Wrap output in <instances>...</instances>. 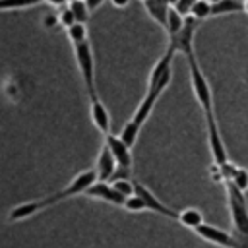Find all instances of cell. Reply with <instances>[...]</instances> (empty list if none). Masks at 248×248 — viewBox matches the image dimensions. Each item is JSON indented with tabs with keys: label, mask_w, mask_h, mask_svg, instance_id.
<instances>
[{
	"label": "cell",
	"mask_w": 248,
	"mask_h": 248,
	"mask_svg": "<svg viewBox=\"0 0 248 248\" xmlns=\"http://www.w3.org/2000/svg\"><path fill=\"white\" fill-rule=\"evenodd\" d=\"M225 182H227V198H229V207H231L236 234L248 242V205L244 200V192L238 190L231 180H225Z\"/></svg>",
	"instance_id": "cell-4"
},
{
	"label": "cell",
	"mask_w": 248,
	"mask_h": 248,
	"mask_svg": "<svg viewBox=\"0 0 248 248\" xmlns=\"http://www.w3.org/2000/svg\"><path fill=\"white\" fill-rule=\"evenodd\" d=\"M238 190H246L248 188V170L246 169H238V167H234V170H232V174H231V178H229Z\"/></svg>",
	"instance_id": "cell-19"
},
{
	"label": "cell",
	"mask_w": 248,
	"mask_h": 248,
	"mask_svg": "<svg viewBox=\"0 0 248 248\" xmlns=\"http://www.w3.org/2000/svg\"><path fill=\"white\" fill-rule=\"evenodd\" d=\"M124 207L128 209V211H143V209H147L145 207V203H143V200L140 198V196H130L126 202H124Z\"/></svg>",
	"instance_id": "cell-22"
},
{
	"label": "cell",
	"mask_w": 248,
	"mask_h": 248,
	"mask_svg": "<svg viewBox=\"0 0 248 248\" xmlns=\"http://www.w3.org/2000/svg\"><path fill=\"white\" fill-rule=\"evenodd\" d=\"M209 2H211V4H213V2H219V0H209Z\"/></svg>",
	"instance_id": "cell-27"
},
{
	"label": "cell",
	"mask_w": 248,
	"mask_h": 248,
	"mask_svg": "<svg viewBox=\"0 0 248 248\" xmlns=\"http://www.w3.org/2000/svg\"><path fill=\"white\" fill-rule=\"evenodd\" d=\"M141 2H145V0H141Z\"/></svg>",
	"instance_id": "cell-29"
},
{
	"label": "cell",
	"mask_w": 248,
	"mask_h": 248,
	"mask_svg": "<svg viewBox=\"0 0 248 248\" xmlns=\"http://www.w3.org/2000/svg\"><path fill=\"white\" fill-rule=\"evenodd\" d=\"M178 221L184 225V227H188V229H198L202 223H203V215L198 211V209H194V207H188V209H184V211H180V217H178Z\"/></svg>",
	"instance_id": "cell-14"
},
{
	"label": "cell",
	"mask_w": 248,
	"mask_h": 248,
	"mask_svg": "<svg viewBox=\"0 0 248 248\" xmlns=\"http://www.w3.org/2000/svg\"><path fill=\"white\" fill-rule=\"evenodd\" d=\"M238 12H244L242 0H219V2H213L211 4V17L238 14Z\"/></svg>",
	"instance_id": "cell-13"
},
{
	"label": "cell",
	"mask_w": 248,
	"mask_h": 248,
	"mask_svg": "<svg viewBox=\"0 0 248 248\" xmlns=\"http://www.w3.org/2000/svg\"><path fill=\"white\" fill-rule=\"evenodd\" d=\"M194 4H196V0H176L172 6H174V10H176L180 16L188 17L190 12H192V8H194Z\"/></svg>",
	"instance_id": "cell-23"
},
{
	"label": "cell",
	"mask_w": 248,
	"mask_h": 248,
	"mask_svg": "<svg viewBox=\"0 0 248 248\" xmlns=\"http://www.w3.org/2000/svg\"><path fill=\"white\" fill-rule=\"evenodd\" d=\"M68 0H0V12L8 10H21V8H31L37 4H50V6H66Z\"/></svg>",
	"instance_id": "cell-12"
},
{
	"label": "cell",
	"mask_w": 248,
	"mask_h": 248,
	"mask_svg": "<svg viewBox=\"0 0 248 248\" xmlns=\"http://www.w3.org/2000/svg\"><path fill=\"white\" fill-rule=\"evenodd\" d=\"M196 25H198V19L188 16L186 21H184V27L176 35L169 37V46L172 50H176V52H182V54L194 50V31H196Z\"/></svg>",
	"instance_id": "cell-7"
},
{
	"label": "cell",
	"mask_w": 248,
	"mask_h": 248,
	"mask_svg": "<svg viewBox=\"0 0 248 248\" xmlns=\"http://www.w3.org/2000/svg\"><path fill=\"white\" fill-rule=\"evenodd\" d=\"M74 54H76V62H78V68L81 72L83 85H85V91L89 95V101L99 99L97 85H95V62H93V52H91L89 41L76 43L74 45Z\"/></svg>",
	"instance_id": "cell-3"
},
{
	"label": "cell",
	"mask_w": 248,
	"mask_h": 248,
	"mask_svg": "<svg viewBox=\"0 0 248 248\" xmlns=\"http://www.w3.org/2000/svg\"><path fill=\"white\" fill-rule=\"evenodd\" d=\"M66 31H68V39L72 41V45L87 41V27H85V23H74Z\"/></svg>",
	"instance_id": "cell-18"
},
{
	"label": "cell",
	"mask_w": 248,
	"mask_h": 248,
	"mask_svg": "<svg viewBox=\"0 0 248 248\" xmlns=\"http://www.w3.org/2000/svg\"><path fill=\"white\" fill-rule=\"evenodd\" d=\"M110 2H112L114 8H126L130 4V0H110Z\"/></svg>",
	"instance_id": "cell-25"
},
{
	"label": "cell",
	"mask_w": 248,
	"mask_h": 248,
	"mask_svg": "<svg viewBox=\"0 0 248 248\" xmlns=\"http://www.w3.org/2000/svg\"><path fill=\"white\" fill-rule=\"evenodd\" d=\"M242 4H244V12L248 14V0H242Z\"/></svg>",
	"instance_id": "cell-26"
},
{
	"label": "cell",
	"mask_w": 248,
	"mask_h": 248,
	"mask_svg": "<svg viewBox=\"0 0 248 248\" xmlns=\"http://www.w3.org/2000/svg\"><path fill=\"white\" fill-rule=\"evenodd\" d=\"M169 2H170V4H174V2H176V0H169Z\"/></svg>",
	"instance_id": "cell-28"
},
{
	"label": "cell",
	"mask_w": 248,
	"mask_h": 248,
	"mask_svg": "<svg viewBox=\"0 0 248 248\" xmlns=\"http://www.w3.org/2000/svg\"><path fill=\"white\" fill-rule=\"evenodd\" d=\"M91 120L101 134H105V136L110 134V116H108L105 105L101 103V99L91 101Z\"/></svg>",
	"instance_id": "cell-11"
},
{
	"label": "cell",
	"mask_w": 248,
	"mask_h": 248,
	"mask_svg": "<svg viewBox=\"0 0 248 248\" xmlns=\"http://www.w3.org/2000/svg\"><path fill=\"white\" fill-rule=\"evenodd\" d=\"M190 16L194 19H198V21L200 19H205V17H211V2L209 0H196Z\"/></svg>",
	"instance_id": "cell-17"
},
{
	"label": "cell",
	"mask_w": 248,
	"mask_h": 248,
	"mask_svg": "<svg viewBox=\"0 0 248 248\" xmlns=\"http://www.w3.org/2000/svg\"><path fill=\"white\" fill-rule=\"evenodd\" d=\"M112 186H114L124 198L134 196V182L128 180V178H116V180H112Z\"/></svg>",
	"instance_id": "cell-20"
},
{
	"label": "cell",
	"mask_w": 248,
	"mask_h": 248,
	"mask_svg": "<svg viewBox=\"0 0 248 248\" xmlns=\"http://www.w3.org/2000/svg\"><path fill=\"white\" fill-rule=\"evenodd\" d=\"M132 182H134V194L143 200V203H145L147 209H151V211H155V213H161V215H165V217H170V219H176V221H178V217H180L178 211H174V209H170L169 205H165V203H163L151 190H147V186H143L141 182H138V180H132Z\"/></svg>",
	"instance_id": "cell-6"
},
{
	"label": "cell",
	"mask_w": 248,
	"mask_h": 248,
	"mask_svg": "<svg viewBox=\"0 0 248 248\" xmlns=\"http://www.w3.org/2000/svg\"><path fill=\"white\" fill-rule=\"evenodd\" d=\"M105 145L110 149L114 161H116V172L112 176V180L116 178H128V174L132 172V151L130 145L114 134H107L105 136Z\"/></svg>",
	"instance_id": "cell-5"
},
{
	"label": "cell",
	"mask_w": 248,
	"mask_h": 248,
	"mask_svg": "<svg viewBox=\"0 0 248 248\" xmlns=\"http://www.w3.org/2000/svg\"><path fill=\"white\" fill-rule=\"evenodd\" d=\"M95 172H97V180H112V176L116 172V161H114V157H112V153L107 145L101 147V153L97 157Z\"/></svg>",
	"instance_id": "cell-9"
},
{
	"label": "cell",
	"mask_w": 248,
	"mask_h": 248,
	"mask_svg": "<svg viewBox=\"0 0 248 248\" xmlns=\"http://www.w3.org/2000/svg\"><path fill=\"white\" fill-rule=\"evenodd\" d=\"M186 60H188V70H190V81H192V89H194V95L203 110V118H205V126H207V141H209V151L213 155V161H215V167L221 169L229 163L227 159V149H225V143H223V138H221V132H219V126H217V120H215V112H213V99H211V89H209V83H207V78L203 76L198 60H196V54L194 50L186 52L184 54Z\"/></svg>",
	"instance_id": "cell-1"
},
{
	"label": "cell",
	"mask_w": 248,
	"mask_h": 248,
	"mask_svg": "<svg viewBox=\"0 0 248 248\" xmlns=\"http://www.w3.org/2000/svg\"><path fill=\"white\" fill-rule=\"evenodd\" d=\"M58 21H60L66 29H68L70 25L78 23L76 17H74V14H72V10H70V6H62V10H60V14H58Z\"/></svg>",
	"instance_id": "cell-21"
},
{
	"label": "cell",
	"mask_w": 248,
	"mask_h": 248,
	"mask_svg": "<svg viewBox=\"0 0 248 248\" xmlns=\"http://www.w3.org/2000/svg\"><path fill=\"white\" fill-rule=\"evenodd\" d=\"M95 180H97V172H95V169H89V170L78 174V176L70 182V186H66V188L58 190V192H52V194L45 196L43 200L27 202V203H21V205L14 207V209L10 211V221H17V219L31 217L33 213H37V211H41V209H45V207H48V205H54V203H58V202H62V200H68V198L78 196V194H83Z\"/></svg>",
	"instance_id": "cell-2"
},
{
	"label": "cell",
	"mask_w": 248,
	"mask_h": 248,
	"mask_svg": "<svg viewBox=\"0 0 248 248\" xmlns=\"http://www.w3.org/2000/svg\"><path fill=\"white\" fill-rule=\"evenodd\" d=\"M83 194L85 196H91V198H99V200L108 202V203H114V205H124V202L128 200L108 180H95Z\"/></svg>",
	"instance_id": "cell-8"
},
{
	"label": "cell",
	"mask_w": 248,
	"mask_h": 248,
	"mask_svg": "<svg viewBox=\"0 0 248 248\" xmlns=\"http://www.w3.org/2000/svg\"><path fill=\"white\" fill-rule=\"evenodd\" d=\"M70 10H72V14H74V17H76V21L78 23H87V19H89V8H87V2L85 0H70Z\"/></svg>",
	"instance_id": "cell-15"
},
{
	"label": "cell",
	"mask_w": 248,
	"mask_h": 248,
	"mask_svg": "<svg viewBox=\"0 0 248 248\" xmlns=\"http://www.w3.org/2000/svg\"><path fill=\"white\" fill-rule=\"evenodd\" d=\"M85 2H87V8H89L91 12H95V10H97L105 0H85Z\"/></svg>",
	"instance_id": "cell-24"
},
{
	"label": "cell",
	"mask_w": 248,
	"mask_h": 248,
	"mask_svg": "<svg viewBox=\"0 0 248 248\" xmlns=\"http://www.w3.org/2000/svg\"><path fill=\"white\" fill-rule=\"evenodd\" d=\"M147 14L167 31V19H169V12L172 8V4L169 0H145L143 2Z\"/></svg>",
	"instance_id": "cell-10"
},
{
	"label": "cell",
	"mask_w": 248,
	"mask_h": 248,
	"mask_svg": "<svg viewBox=\"0 0 248 248\" xmlns=\"http://www.w3.org/2000/svg\"><path fill=\"white\" fill-rule=\"evenodd\" d=\"M184 21H186V17L180 16V14L174 10V6H172L170 12H169V19H167V33H169V37L176 35V33L184 27Z\"/></svg>",
	"instance_id": "cell-16"
}]
</instances>
